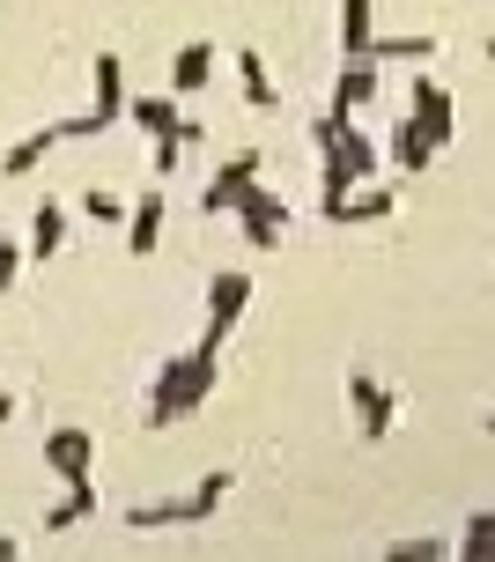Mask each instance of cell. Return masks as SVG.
Returning <instances> with one entry per match:
<instances>
[{
    "label": "cell",
    "mask_w": 495,
    "mask_h": 562,
    "mask_svg": "<svg viewBox=\"0 0 495 562\" xmlns=\"http://www.w3.org/2000/svg\"><path fill=\"white\" fill-rule=\"evenodd\" d=\"M385 555H392V562H437V555H459V540H429V533H414V540H392Z\"/></svg>",
    "instance_id": "obj_23"
},
{
    "label": "cell",
    "mask_w": 495,
    "mask_h": 562,
    "mask_svg": "<svg viewBox=\"0 0 495 562\" xmlns=\"http://www.w3.org/2000/svg\"><path fill=\"white\" fill-rule=\"evenodd\" d=\"M23 274V245L15 237H0V296H8V281Z\"/></svg>",
    "instance_id": "obj_26"
},
{
    "label": "cell",
    "mask_w": 495,
    "mask_h": 562,
    "mask_svg": "<svg viewBox=\"0 0 495 562\" xmlns=\"http://www.w3.org/2000/svg\"><path fill=\"white\" fill-rule=\"evenodd\" d=\"M237 82H245V104H251V112H274V104H281V89H274V67H267V59L251 53V45L237 53Z\"/></svg>",
    "instance_id": "obj_15"
},
{
    "label": "cell",
    "mask_w": 495,
    "mask_h": 562,
    "mask_svg": "<svg viewBox=\"0 0 495 562\" xmlns=\"http://www.w3.org/2000/svg\"><path fill=\"white\" fill-rule=\"evenodd\" d=\"M207 393H215V348L170 356V363L156 370V385H148V429H170V422H185Z\"/></svg>",
    "instance_id": "obj_1"
},
{
    "label": "cell",
    "mask_w": 495,
    "mask_h": 562,
    "mask_svg": "<svg viewBox=\"0 0 495 562\" xmlns=\"http://www.w3.org/2000/svg\"><path fill=\"white\" fill-rule=\"evenodd\" d=\"M45 467H53L59 481H82L89 467H97V437H89V429H67V422L45 429Z\"/></svg>",
    "instance_id": "obj_8"
},
{
    "label": "cell",
    "mask_w": 495,
    "mask_h": 562,
    "mask_svg": "<svg viewBox=\"0 0 495 562\" xmlns=\"http://www.w3.org/2000/svg\"><path fill=\"white\" fill-rule=\"evenodd\" d=\"M89 112L104 119V126L126 119V67H119V53H97V104Z\"/></svg>",
    "instance_id": "obj_14"
},
{
    "label": "cell",
    "mask_w": 495,
    "mask_h": 562,
    "mask_svg": "<svg viewBox=\"0 0 495 562\" xmlns=\"http://www.w3.org/2000/svg\"><path fill=\"white\" fill-rule=\"evenodd\" d=\"M126 119H134L140 134L156 140V134H170V126H178L185 112H178V97H126Z\"/></svg>",
    "instance_id": "obj_17"
},
{
    "label": "cell",
    "mask_w": 495,
    "mask_h": 562,
    "mask_svg": "<svg viewBox=\"0 0 495 562\" xmlns=\"http://www.w3.org/2000/svg\"><path fill=\"white\" fill-rule=\"evenodd\" d=\"M385 156H392V170H407V178H421V170L437 164V140L421 134L414 119H400V126H392V140H385Z\"/></svg>",
    "instance_id": "obj_12"
},
{
    "label": "cell",
    "mask_w": 495,
    "mask_h": 562,
    "mask_svg": "<svg viewBox=\"0 0 495 562\" xmlns=\"http://www.w3.org/2000/svg\"><path fill=\"white\" fill-rule=\"evenodd\" d=\"M259 170H267V148H237L229 164L207 178V193H200V215H229L237 200H245V186H259Z\"/></svg>",
    "instance_id": "obj_4"
},
{
    "label": "cell",
    "mask_w": 495,
    "mask_h": 562,
    "mask_svg": "<svg viewBox=\"0 0 495 562\" xmlns=\"http://www.w3.org/2000/svg\"><path fill=\"white\" fill-rule=\"evenodd\" d=\"M378 104V59L370 53H348L340 75H333V119H362Z\"/></svg>",
    "instance_id": "obj_5"
},
{
    "label": "cell",
    "mask_w": 495,
    "mask_h": 562,
    "mask_svg": "<svg viewBox=\"0 0 495 562\" xmlns=\"http://www.w3.org/2000/svg\"><path fill=\"white\" fill-rule=\"evenodd\" d=\"M378 30H370V0H340V53H370Z\"/></svg>",
    "instance_id": "obj_19"
},
{
    "label": "cell",
    "mask_w": 495,
    "mask_h": 562,
    "mask_svg": "<svg viewBox=\"0 0 495 562\" xmlns=\"http://www.w3.org/2000/svg\"><path fill=\"white\" fill-rule=\"evenodd\" d=\"M229 488H237V474H229V467H215V474L200 481L193 496H185V510H193V526H200V518H215V510L229 504Z\"/></svg>",
    "instance_id": "obj_20"
},
{
    "label": "cell",
    "mask_w": 495,
    "mask_h": 562,
    "mask_svg": "<svg viewBox=\"0 0 495 562\" xmlns=\"http://www.w3.org/2000/svg\"><path fill=\"white\" fill-rule=\"evenodd\" d=\"M82 215H89V223H104V229H126V200L111 193V186H89V193H82Z\"/></svg>",
    "instance_id": "obj_21"
},
{
    "label": "cell",
    "mask_w": 495,
    "mask_h": 562,
    "mask_svg": "<svg viewBox=\"0 0 495 562\" xmlns=\"http://www.w3.org/2000/svg\"><path fill=\"white\" fill-rule=\"evenodd\" d=\"M8 422H15V393H0V429H8Z\"/></svg>",
    "instance_id": "obj_27"
},
{
    "label": "cell",
    "mask_w": 495,
    "mask_h": 562,
    "mask_svg": "<svg viewBox=\"0 0 495 562\" xmlns=\"http://www.w3.org/2000/svg\"><path fill=\"white\" fill-rule=\"evenodd\" d=\"M126 526H134V533H156V526H193V510H185V496H156V504H134V510H126Z\"/></svg>",
    "instance_id": "obj_18"
},
{
    "label": "cell",
    "mask_w": 495,
    "mask_h": 562,
    "mask_svg": "<svg viewBox=\"0 0 495 562\" xmlns=\"http://www.w3.org/2000/svg\"><path fill=\"white\" fill-rule=\"evenodd\" d=\"M481 429H488V437H495V407H488V422H481Z\"/></svg>",
    "instance_id": "obj_29"
},
{
    "label": "cell",
    "mask_w": 495,
    "mask_h": 562,
    "mask_svg": "<svg viewBox=\"0 0 495 562\" xmlns=\"http://www.w3.org/2000/svg\"><path fill=\"white\" fill-rule=\"evenodd\" d=\"M207 75H215V45L207 37H185V53L170 59V97H200Z\"/></svg>",
    "instance_id": "obj_11"
},
{
    "label": "cell",
    "mask_w": 495,
    "mask_h": 562,
    "mask_svg": "<svg viewBox=\"0 0 495 562\" xmlns=\"http://www.w3.org/2000/svg\"><path fill=\"white\" fill-rule=\"evenodd\" d=\"M407 119L443 148V140H451V126H459V112H451V89L429 82V75H414V89H407Z\"/></svg>",
    "instance_id": "obj_7"
},
{
    "label": "cell",
    "mask_w": 495,
    "mask_h": 562,
    "mask_svg": "<svg viewBox=\"0 0 495 562\" xmlns=\"http://www.w3.org/2000/svg\"><path fill=\"white\" fill-rule=\"evenodd\" d=\"M348 407H356V429L370 445H385L392 422H400V393H392L385 378H370V370H348Z\"/></svg>",
    "instance_id": "obj_3"
},
{
    "label": "cell",
    "mask_w": 495,
    "mask_h": 562,
    "mask_svg": "<svg viewBox=\"0 0 495 562\" xmlns=\"http://www.w3.org/2000/svg\"><path fill=\"white\" fill-rule=\"evenodd\" d=\"M89 510H97V481H67V496H59L53 510H45V533H67V526H82Z\"/></svg>",
    "instance_id": "obj_16"
},
{
    "label": "cell",
    "mask_w": 495,
    "mask_h": 562,
    "mask_svg": "<svg viewBox=\"0 0 495 562\" xmlns=\"http://www.w3.org/2000/svg\"><path fill=\"white\" fill-rule=\"evenodd\" d=\"M8 555H15V533H0V562H8Z\"/></svg>",
    "instance_id": "obj_28"
},
{
    "label": "cell",
    "mask_w": 495,
    "mask_h": 562,
    "mask_svg": "<svg viewBox=\"0 0 495 562\" xmlns=\"http://www.w3.org/2000/svg\"><path fill=\"white\" fill-rule=\"evenodd\" d=\"M53 148H67V134H59V126H37V134H23L8 156H0V178H30V170L53 156Z\"/></svg>",
    "instance_id": "obj_13"
},
{
    "label": "cell",
    "mask_w": 495,
    "mask_h": 562,
    "mask_svg": "<svg viewBox=\"0 0 495 562\" xmlns=\"http://www.w3.org/2000/svg\"><path fill=\"white\" fill-rule=\"evenodd\" d=\"M459 555H473V562H495V510H481L466 533H459Z\"/></svg>",
    "instance_id": "obj_24"
},
{
    "label": "cell",
    "mask_w": 495,
    "mask_h": 562,
    "mask_svg": "<svg viewBox=\"0 0 495 562\" xmlns=\"http://www.w3.org/2000/svg\"><path fill=\"white\" fill-rule=\"evenodd\" d=\"M67 252V200H37L30 207V259H59Z\"/></svg>",
    "instance_id": "obj_10"
},
{
    "label": "cell",
    "mask_w": 495,
    "mask_h": 562,
    "mask_svg": "<svg viewBox=\"0 0 495 562\" xmlns=\"http://www.w3.org/2000/svg\"><path fill=\"white\" fill-rule=\"evenodd\" d=\"M429 53H437V37H378L370 45V59H414V67H429Z\"/></svg>",
    "instance_id": "obj_22"
},
{
    "label": "cell",
    "mask_w": 495,
    "mask_h": 562,
    "mask_svg": "<svg viewBox=\"0 0 495 562\" xmlns=\"http://www.w3.org/2000/svg\"><path fill=\"white\" fill-rule=\"evenodd\" d=\"M164 215H170L164 193H140L134 207H126V252H134V259H148L156 245H164Z\"/></svg>",
    "instance_id": "obj_9"
},
{
    "label": "cell",
    "mask_w": 495,
    "mask_h": 562,
    "mask_svg": "<svg viewBox=\"0 0 495 562\" xmlns=\"http://www.w3.org/2000/svg\"><path fill=\"white\" fill-rule=\"evenodd\" d=\"M245 304H251V274H237V267H229V274H215V281H207V326H200L193 348H215V356H222V340L237 334Z\"/></svg>",
    "instance_id": "obj_2"
},
{
    "label": "cell",
    "mask_w": 495,
    "mask_h": 562,
    "mask_svg": "<svg viewBox=\"0 0 495 562\" xmlns=\"http://www.w3.org/2000/svg\"><path fill=\"white\" fill-rule=\"evenodd\" d=\"M229 215H237V223H245L251 252H274V245H281V223H289V207H281V200L267 193V186H245V200H237V207H229Z\"/></svg>",
    "instance_id": "obj_6"
},
{
    "label": "cell",
    "mask_w": 495,
    "mask_h": 562,
    "mask_svg": "<svg viewBox=\"0 0 495 562\" xmlns=\"http://www.w3.org/2000/svg\"><path fill=\"white\" fill-rule=\"evenodd\" d=\"M185 148H193V140H185V126H170V134H156V148H148V164H156V178H170V170L185 164Z\"/></svg>",
    "instance_id": "obj_25"
}]
</instances>
